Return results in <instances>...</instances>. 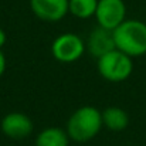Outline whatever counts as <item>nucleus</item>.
I'll return each mask as SVG.
<instances>
[{"label":"nucleus","mask_w":146,"mask_h":146,"mask_svg":"<svg viewBox=\"0 0 146 146\" xmlns=\"http://www.w3.org/2000/svg\"><path fill=\"white\" fill-rule=\"evenodd\" d=\"M102 112L91 105L75 109L67 121L65 131L71 141L88 142L94 139L102 129Z\"/></svg>","instance_id":"nucleus-1"},{"label":"nucleus","mask_w":146,"mask_h":146,"mask_svg":"<svg viewBox=\"0 0 146 146\" xmlns=\"http://www.w3.org/2000/svg\"><path fill=\"white\" fill-rule=\"evenodd\" d=\"M115 47L129 57H142L146 54V23L136 19H126L112 30Z\"/></svg>","instance_id":"nucleus-2"},{"label":"nucleus","mask_w":146,"mask_h":146,"mask_svg":"<svg viewBox=\"0 0 146 146\" xmlns=\"http://www.w3.org/2000/svg\"><path fill=\"white\" fill-rule=\"evenodd\" d=\"M97 68L104 80L109 82H122L131 77L133 71V61L128 54L113 48L97 58Z\"/></svg>","instance_id":"nucleus-3"},{"label":"nucleus","mask_w":146,"mask_h":146,"mask_svg":"<svg viewBox=\"0 0 146 146\" xmlns=\"http://www.w3.org/2000/svg\"><path fill=\"white\" fill-rule=\"evenodd\" d=\"M87 51L85 41L75 33H64L54 38L51 44L52 57L64 64L80 60Z\"/></svg>","instance_id":"nucleus-4"},{"label":"nucleus","mask_w":146,"mask_h":146,"mask_svg":"<svg viewBox=\"0 0 146 146\" xmlns=\"http://www.w3.org/2000/svg\"><path fill=\"white\" fill-rule=\"evenodd\" d=\"M94 17L98 26L112 31L126 20V4L123 0H98Z\"/></svg>","instance_id":"nucleus-5"},{"label":"nucleus","mask_w":146,"mask_h":146,"mask_svg":"<svg viewBox=\"0 0 146 146\" xmlns=\"http://www.w3.org/2000/svg\"><path fill=\"white\" fill-rule=\"evenodd\" d=\"M33 121L23 112H9L0 122V129L10 139H24L33 132Z\"/></svg>","instance_id":"nucleus-6"},{"label":"nucleus","mask_w":146,"mask_h":146,"mask_svg":"<svg viewBox=\"0 0 146 146\" xmlns=\"http://www.w3.org/2000/svg\"><path fill=\"white\" fill-rule=\"evenodd\" d=\"M70 0H30V9L33 14L48 23L62 20L68 14Z\"/></svg>","instance_id":"nucleus-7"},{"label":"nucleus","mask_w":146,"mask_h":146,"mask_svg":"<svg viewBox=\"0 0 146 146\" xmlns=\"http://www.w3.org/2000/svg\"><path fill=\"white\" fill-rule=\"evenodd\" d=\"M85 47H87V51L95 58H99L101 55L109 52L111 50L116 48L112 31L101 26H98L97 29H94L90 33L85 41Z\"/></svg>","instance_id":"nucleus-8"},{"label":"nucleus","mask_w":146,"mask_h":146,"mask_svg":"<svg viewBox=\"0 0 146 146\" xmlns=\"http://www.w3.org/2000/svg\"><path fill=\"white\" fill-rule=\"evenodd\" d=\"M102 123L113 132H121L129 125V115L119 106H108L102 111Z\"/></svg>","instance_id":"nucleus-9"},{"label":"nucleus","mask_w":146,"mask_h":146,"mask_svg":"<svg viewBox=\"0 0 146 146\" xmlns=\"http://www.w3.org/2000/svg\"><path fill=\"white\" fill-rule=\"evenodd\" d=\"M70 145V136L65 129L50 126L43 129L37 138L36 146H68Z\"/></svg>","instance_id":"nucleus-10"},{"label":"nucleus","mask_w":146,"mask_h":146,"mask_svg":"<svg viewBox=\"0 0 146 146\" xmlns=\"http://www.w3.org/2000/svg\"><path fill=\"white\" fill-rule=\"evenodd\" d=\"M98 0H70L68 13L77 19L85 20L95 16Z\"/></svg>","instance_id":"nucleus-11"},{"label":"nucleus","mask_w":146,"mask_h":146,"mask_svg":"<svg viewBox=\"0 0 146 146\" xmlns=\"http://www.w3.org/2000/svg\"><path fill=\"white\" fill-rule=\"evenodd\" d=\"M6 65H7V62H6V57H4L3 51L0 50V78H1V75L4 74V71H6Z\"/></svg>","instance_id":"nucleus-12"},{"label":"nucleus","mask_w":146,"mask_h":146,"mask_svg":"<svg viewBox=\"0 0 146 146\" xmlns=\"http://www.w3.org/2000/svg\"><path fill=\"white\" fill-rule=\"evenodd\" d=\"M6 40H7L6 33H4V30H3V29H0V50L3 48V46L6 44Z\"/></svg>","instance_id":"nucleus-13"}]
</instances>
